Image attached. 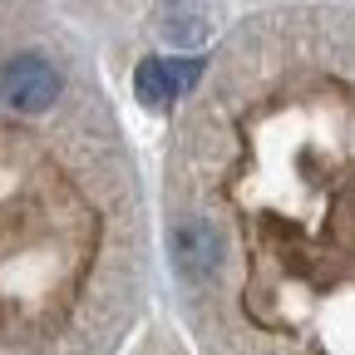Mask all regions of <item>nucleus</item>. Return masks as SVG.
<instances>
[{"mask_svg":"<svg viewBox=\"0 0 355 355\" xmlns=\"http://www.w3.org/2000/svg\"><path fill=\"white\" fill-rule=\"evenodd\" d=\"M133 89H139V99L144 104H168L173 94H168V74H163V60H144L139 69H133Z\"/></svg>","mask_w":355,"mask_h":355,"instance_id":"4","label":"nucleus"},{"mask_svg":"<svg viewBox=\"0 0 355 355\" xmlns=\"http://www.w3.org/2000/svg\"><path fill=\"white\" fill-rule=\"evenodd\" d=\"M0 99H6L15 114H44L60 99V69L44 55H10L0 64Z\"/></svg>","mask_w":355,"mask_h":355,"instance_id":"2","label":"nucleus"},{"mask_svg":"<svg viewBox=\"0 0 355 355\" xmlns=\"http://www.w3.org/2000/svg\"><path fill=\"white\" fill-rule=\"evenodd\" d=\"M163 74H168V94L178 99L202 79V60H163Z\"/></svg>","mask_w":355,"mask_h":355,"instance_id":"5","label":"nucleus"},{"mask_svg":"<svg viewBox=\"0 0 355 355\" xmlns=\"http://www.w3.org/2000/svg\"><path fill=\"white\" fill-rule=\"evenodd\" d=\"M212 25H217L212 0H168L158 10V20H153V30L168 44H178V50H202L212 40Z\"/></svg>","mask_w":355,"mask_h":355,"instance_id":"3","label":"nucleus"},{"mask_svg":"<svg viewBox=\"0 0 355 355\" xmlns=\"http://www.w3.org/2000/svg\"><path fill=\"white\" fill-rule=\"evenodd\" d=\"M168 257H173V272L183 282H212L222 266H227V237L212 217H178L173 222V237H168Z\"/></svg>","mask_w":355,"mask_h":355,"instance_id":"1","label":"nucleus"}]
</instances>
